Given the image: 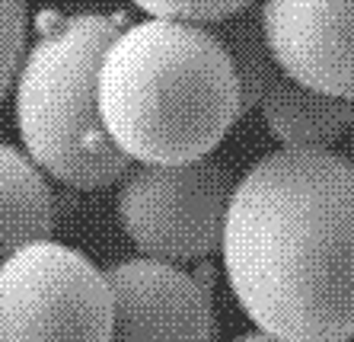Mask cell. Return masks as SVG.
Wrapping results in <instances>:
<instances>
[{
	"instance_id": "cell-3",
	"label": "cell",
	"mask_w": 354,
	"mask_h": 342,
	"mask_svg": "<svg viewBox=\"0 0 354 342\" xmlns=\"http://www.w3.org/2000/svg\"><path fill=\"white\" fill-rule=\"evenodd\" d=\"M122 26L112 17H45L17 71V132L41 173L74 189L122 179L131 157L109 138L99 116L96 74Z\"/></svg>"
},
{
	"instance_id": "cell-11",
	"label": "cell",
	"mask_w": 354,
	"mask_h": 342,
	"mask_svg": "<svg viewBox=\"0 0 354 342\" xmlns=\"http://www.w3.org/2000/svg\"><path fill=\"white\" fill-rule=\"evenodd\" d=\"M26 0H0V100L10 93L26 55Z\"/></svg>"
},
{
	"instance_id": "cell-10",
	"label": "cell",
	"mask_w": 354,
	"mask_h": 342,
	"mask_svg": "<svg viewBox=\"0 0 354 342\" xmlns=\"http://www.w3.org/2000/svg\"><path fill=\"white\" fill-rule=\"evenodd\" d=\"M217 33V39L223 42L227 55L233 61V71H236L239 80V109L246 116L249 109L259 106V96L274 77L281 74V64L274 58L272 45L265 39L262 19L249 17L246 10H239L227 19H217V23H207Z\"/></svg>"
},
{
	"instance_id": "cell-6",
	"label": "cell",
	"mask_w": 354,
	"mask_h": 342,
	"mask_svg": "<svg viewBox=\"0 0 354 342\" xmlns=\"http://www.w3.org/2000/svg\"><path fill=\"white\" fill-rule=\"evenodd\" d=\"M112 339H214L211 294L176 262L122 259L106 269Z\"/></svg>"
},
{
	"instance_id": "cell-7",
	"label": "cell",
	"mask_w": 354,
	"mask_h": 342,
	"mask_svg": "<svg viewBox=\"0 0 354 342\" xmlns=\"http://www.w3.org/2000/svg\"><path fill=\"white\" fill-rule=\"evenodd\" d=\"M259 19L284 74L354 96V0H262Z\"/></svg>"
},
{
	"instance_id": "cell-4",
	"label": "cell",
	"mask_w": 354,
	"mask_h": 342,
	"mask_svg": "<svg viewBox=\"0 0 354 342\" xmlns=\"http://www.w3.org/2000/svg\"><path fill=\"white\" fill-rule=\"evenodd\" d=\"M0 339H112L106 272L48 237L0 259Z\"/></svg>"
},
{
	"instance_id": "cell-12",
	"label": "cell",
	"mask_w": 354,
	"mask_h": 342,
	"mask_svg": "<svg viewBox=\"0 0 354 342\" xmlns=\"http://www.w3.org/2000/svg\"><path fill=\"white\" fill-rule=\"evenodd\" d=\"M150 17L189 19V23H217L239 10H246L252 0H131Z\"/></svg>"
},
{
	"instance_id": "cell-9",
	"label": "cell",
	"mask_w": 354,
	"mask_h": 342,
	"mask_svg": "<svg viewBox=\"0 0 354 342\" xmlns=\"http://www.w3.org/2000/svg\"><path fill=\"white\" fill-rule=\"evenodd\" d=\"M55 231V199L45 173L23 150L0 144V259Z\"/></svg>"
},
{
	"instance_id": "cell-1",
	"label": "cell",
	"mask_w": 354,
	"mask_h": 342,
	"mask_svg": "<svg viewBox=\"0 0 354 342\" xmlns=\"http://www.w3.org/2000/svg\"><path fill=\"white\" fill-rule=\"evenodd\" d=\"M221 256L265 336H354V163L329 147L256 160L230 189Z\"/></svg>"
},
{
	"instance_id": "cell-5",
	"label": "cell",
	"mask_w": 354,
	"mask_h": 342,
	"mask_svg": "<svg viewBox=\"0 0 354 342\" xmlns=\"http://www.w3.org/2000/svg\"><path fill=\"white\" fill-rule=\"evenodd\" d=\"M230 173L211 154L179 163L128 167L118 186V221L144 256L189 262L221 250Z\"/></svg>"
},
{
	"instance_id": "cell-8",
	"label": "cell",
	"mask_w": 354,
	"mask_h": 342,
	"mask_svg": "<svg viewBox=\"0 0 354 342\" xmlns=\"http://www.w3.org/2000/svg\"><path fill=\"white\" fill-rule=\"evenodd\" d=\"M268 132L281 147H329L354 128V96H335L281 71L259 96Z\"/></svg>"
},
{
	"instance_id": "cell-2",
	"label": "cell",
	"mask_w": 354,
	"mask_h": 342,
	"mask_svg": "<svg viewBox=\"0 0 354 342\" xmlns=\"http://www.w3.org/2000/svg\"><path fill=\"white\" fill-rule=\"evenodd\" d=\"M96 96L109 138L140 163L205 157L243 116L236 71L217 33L169 17L112 35Z\"/></svg>"
}]
</instances>
